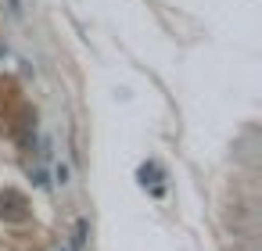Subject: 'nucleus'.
Listing matches in <instances>:
<instances>
[{
    "label": "nucleus",
    "mask_w": 262,
    "mask_h": 251,
    "mask_svg": "<svg viewBox=\"0 0 262 251\" xmlns=\"http://www.w3.org/2000/svg\"><path fill=\"white\" fill-rule=\"evenodd\" d=\"M26 215H29V201H26L18 190H4V194H0V219L22 222Z\"/></svg>",
    "instance_id": "obj_1"
}]
</instances>
